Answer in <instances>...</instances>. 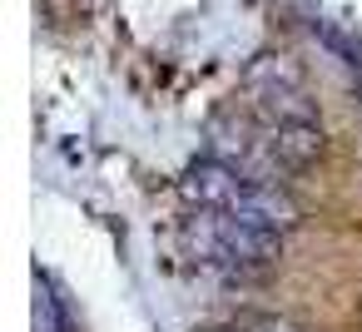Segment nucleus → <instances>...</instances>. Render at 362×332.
<instances>
[{"label": "nucleus", "mask_w": 362, "mask_h": 332, "mask_svg": "<svg viewBox=\"0 0 362 332\" xmlns=\"http://www.w3.org/2000/svg\"><path fill=\"white\" fill-rule=\"evenodd\" d=\"M35 332H70L60 297L50 292V283H35Z\"/></svg>", "instance_id": "obj_4"}, {"label": "nucleus", "mask_w": 362, "mask_h": 332, "mask_svg": "<svg viewBox=\"0 0 362 332\" xmlns=\"http://www.w3.org/2000/svg\"><path fill=\"white\" fill-rule=\"evenodd\" d=\"M263 144L273 149V159L283 169H303L322 154V124L317 119H298V124H273L263 129Z\"/></svg>", "instance_id": "obj_3"}, {"label": "nucleus", "mask_w": 362, "mask_h": 332, "mask_svg": "<svg viewBox=\"0 0 362 332\" xmlns=\"http://www.w3.org/2000/svg\"><path fill=\"white\" fill-rule=\"evenodd\" d=\"M248 95H253V109H258L263 129L313 119V100H308L303 75H298V65H293L288 55H263V60L248 70Z\"/></svg>", "instance_id": "obj_2"}, {"label": "nucleus", "mask_w": 362, "mask_h": 332, "mask_svg": "<svg viewBox=\"0 0 362 332\" xmlns=\"http://www.w3.org/2000/svg\"><path fill=\"white\" fill-rule=\"evenodd\" d=\"M189 258L218 278H258L278 263L283 253V233L263 228V223H248V218H233V213H218V208H194L179 228Z\"/></svg>", "instance_id": "obj_1"}]
</instances>
